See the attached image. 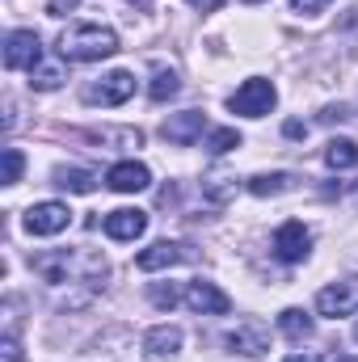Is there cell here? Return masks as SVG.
Here are the masks:
<instances>
[{"instance_id":"cell-26","label":"cell","mask_w":358,"mask_h":362,"mask_svg":"<svg viewBox=\"0 0 358 362\" xmlns=\"http://www.w3.org/2000/svg\"><path fill=\"white\" fill-rule=\"evenodd\" d=\"M178 291H173V286H169V291H165V286H152V303H156V308H178Z\"/></svg>"},{"instance_id":"cell-21","label":"cell","mask_w":358,"mask_h":362,"mask_svg":"<svg viewBox=\"0 0 358 362\" xmlns=\"http://www.w3.org/2000/svg\"><path fill=\"white\" fill-rule=\"evenodd\" d=\"M59 85H64V68L59 64H34L30 68V89L51 93V89H59Z\"/></svg>"},{"instance_id":"cell-35","label":"cell","mask_w":358,"mask_h":362,"mask_svg":"<svg viewBox=\"0 0 358 362\" xmlns=\"http://www.w3.org/2000/svg\"><path fill=\"white\" fill-rule=\"evenodd\" d=\"M245 4H262V0H245Z\"/></svg>"},{"instance_id":"cell-23","label":"cell","mask_w":358,"mask_h":362,"mask_svg":"<svg viewBox=\"0 0 358 362\" xmlns=\"http://www.w3.org/2000/svg\"><path fill=\"white\" fill-rule=\"evenodd\" d=\"M207 148H211L215 156H224V152L241 148V131H236V127H219V131H211V135H207Z\"/></svg>"},{"instance_id":"cell-17","label":"cell","mask_w":358,"mask_h":362,"mask_svg":"<svg viewBox=\"0 0 358 362\" xmlns=\"http://www.w3.org/2000/svg\"><path fill=\"white\" fill-rule=\"evenodd\" d=\"M287 189H295L291 173H258V177H249V194H258V198H274V194H287Z\"/></svg>"},{"instance_id":"cell-1","label":"cell","mask_w":358,"mask_h":362,"mask_svg":"<svg viewBox=\"0 0 358 362\" xmlns=\"http://www.w3.org/2000/svg\"><path fill=\"white\" fill-rule=\"evenodd\" d=\"M118 51V34L105 30V25H93V21H81V25H68L59 34V55L68 64H93V59H105Z\"/></svg>"},{"instance_id":"cell-2","label":"cell","mask_w":358,"mask_h":362,"mask_svg":"<svg viewBox=\"0 0 358 362\" xmlns=\"http://www.w3.org/2000/svg\"><path fill=\"white\" fill-rule=\"evenodd\" d=\"M274 101H278V89L270 81H262V76H253V81H245L241 89L228 97V110L241 114V118H262V114L274 110Z\"/></svg>"},{"instance_id":"cell-32","label":"cell","mask_w":358,"mask_h":362,"mask_svg":"<svg viewBox=\"0 0 358 362\" xmlns=\"http://www.w3.org/2000/svg\"><path fill=\"white\" fill-rule=\"evenodd\" d=\"M354 206H358V181H354Z\"/></svg>"},{"instance_id":"cell-19","label":"cell","mask_w":358,"mask_h":362,"mask_svg":"<svg viewBox=\"0 0 358 362\" xmlns=\"http://www.w3.org/2000/svg\"><path fill=\"white\" fill-rule=\"evenodd\" d=\"M278 329H282L291 341H304V337H312V316H308L304 308H287V312L278 316Z\"/></svg>"},{"instance_id":"cell-36","label":"cell","mask_w":358,"mask_h":362,"mask_svg":"<svg viewBox=\"0 0 358 362\" xmlns=\"http://www.w3.org/2000/svg\"><path fill=\"white\" fill-rule=\"evenodd\" d=\"M135 4H152V0H135Z\"/></svg>"},{"instance_id":"cell-33","label":"cell","mask_w":358,"mask_h":362,"mask_svg":"<svg viewBox=\"0 0 358 362\" xmlns=\"http://www.w3.org/2000/svg\"><path fill=\"white\" fill-rule=\"evenodd\" d=\"M354 341H358V320H354Z\"/></svg>"},{"instance_id":"cell-15","label":"cell","mask_w":358,"mask_h":362,"mask_svg":"<svg viewBox=\"0 0 358 362\" xmlns=\"http://www.w3.org/2000/svg\"><path fill=\"white\" fill-rule=\"evenodd\" d=\"M81 262H89V253H47V257H34V270L42 274L47 282H68V278H76V266Z\"/></svg>"},{"instance_id":"cell-28","label":"cell","mask_w":358,"mask_h":362,"mask_svg":"<svg viewBox=\"0 0 358 362\" xmlns=\"http://www.w3.org/2000/svg\"><path fill=\"white\" fill-rule=\"evenodd\" d=\"M0 350H4V358H0V362H17V358H21V350H17V341H13V337H4V341H0Z\"/></svg>"},{"instance_id":"cell-11","label":"cell","mask_w":358,"mask_h":362,"mask_svg":"<svg viewBox=\"0 0 358 362\" xmlns=\"http://www.w3.org/2000/svg\"><path fill=\"white\" fill-rule=\"evenodd\" d=\"M105 236L110 240H139L148 232V211H135V206H118L105 215Z\"/></svg>"},{"instance_id":"cell-25","label":"cell","mask_w":358,"mask_h":362,"mask_svg":"<svg viewBox=\"0 0 358 362\" xmlns=\"http://www.w3.org/2000/svg\"><path fill=\"white\" fill-rule=\"evenodd\" d=\"M291 8H295V13H304V17H316V13H325V8H329V0H291Z\"/></svg>"},{"instance_id":"cell-20","label":"cell","mask_w":358,"mask_h":362,"mask_svg":"<svg viewBox=\"0 0 358 362\" xmlns=\"http://www.w3.org/2000/svg\"><path fill=\"white\" fill-rule=\"evenodd\" d=\"M55 185L59 189H72V194H93L97 189V177L89 169H55Z\"/></svg>"},{"instance_id":"cell-14","label":"cell","mask_w":358,"mask_h":362,"mask_svg":"<svg viewBox=\"0 0 358 362\" xmlns=\"http://www.w3.org/2000/svg\"><path fill=\"white\" fill-rule=\"evenodd\" d=\"M178 350H181L178 325H156V329L144 333V354H148V362H169V358H178Z\"/></svg>"},{"instance_id":"cell-27","label":"cell","mask_w":358,"mask_h":362,"mask_svg":"<svg viewBox=\"0 0 358 362\" xmlns=\"http://www.w3.org/2000/svg\"><path fill=\"white\" fill-rule=\"evenodd\" d=\"M76 4H81V0H47V13H51V17H64V13H72Z\"/></svg>"},{"instance_id":"cell-5","label":"cell","mask_w":358,"mask_h":362,"mask_svg":"<svg viewBox=\"0 0 358 362\" xmlns=\"http://www.w3.org/2000/svg\"><path fill=\"white\" fill-rule=\"evenodd\" d=\"M34 64H42V42H38V34L34 30H13L8 38H4V68L8 72H30Z\"/></svg>"},{"instance_id":"cell-10","label":"cell","mask_w":358,"mask_h":362,"mask_svg":"<svg viewBox=\"0 0 358 362\" xmlns=\"http://www.w3.org/2000/svg\"><path fill=\"white\" fill-rule=\"evenodd\" d=\"M228 346H232V354L258 358V354H266L270 350V329L262 325V320H241V325L228 333Z\"/></svg>"},{"instance_id":"cell-30","label":"cell","mask_w":358,"mask_h":362,"mask_svg":"<svg viewBox=\"0 0 358 362\" xmlns=\"http://www.w3.org/2000/svg\"><path fill=\"white\" fill-rule=\"evenodd\" d=\"M185 4H194V8H202V13H215L224 0H185Z\"/></svg>"},{"instance_id":"cell-6","label":"cell","mask_w":358,"mask_h":362,"mask_svg":"<svg viewBox=\"0 0 358 362\" xmlns=\"http://www.w3.org/2000/svg\"><path fill=\"white\" fill-rule=\"evenodd\" d=\"M316 312L321 316H354L358 312V278H342V282H329L321 295H316Z\"/></svg>"},{"instance_id":"cell-7","label":"cell","mask_w":358,"mask_h":362,"mask_svg":"<svg viewBox=\"0 0 358 362\" xmlns=\"http://www.w3.org/2000/svg\"><path fill=\"white\" fill-rule=\"evenodd\" d=\"M181 262H194V249L181 245V240H156V245L139 249V257H135V266H139L144 274L169 270V266H181Z\"/></svg>"},{"instance_id":"cell-3","label":"cell","mask_w":358,"mask_h":362,"mask_svg":"<svg viewBox=\"0 0 358 362\" xmlns=\"http://www.w3.org/2000/svg\"><path fill=\"white\" fill-rule=\"evenodd\" d=\"M68 223H72L68 202H34V206L21 215V228H25L30 236H59Z\"/></svg>"},{"instance_id":"cell-9","label":"cell","mask_w":358,"mask_h":362,"mask_svg":"<svg viewBox=\"0 0 358 362\" xmlns=\"http://www.w3.org/2000/svg\"><path fill=\"white\" fill-rule=\"evenodd\" d=\"M308 249H312V232L299 223V219H291V223H282L278 232H274V253L282 257V262H304L308 257Z\"/></svg>"},{"instance_id":"cell-24","label":"cell","mask_w":358,"mask_h":362,"mask_svg":"<svg viewBox=\"0 0 358 362\" xmlns=\"http://www.w3.org/2000/svg\"><path fill=\"white\" fill-rule=\"evenodd\" d=\"M21 169H25V156L17 152V148H4V185H17L21 181Z\"/></svg>"},{"instance_id":"cell-18","label":"cell","mask_w":358,"mask_h":362,"mask_svg":"<svg viewBox=\"0 0 358 362\" xmlns=\"http://www.w3.org/2000/svg\"><path fill=\"white\" fill-rule=\"evenodd\" d=\"M325 165L329 169H354L358 165V144L354 139H329V148H325Z\"/></svg>"},{"instance_id":"cell-34","label":"cell","mask_w":358,"mask_h":362,"mask_svg":"<svg viewBox=\"0 0 358 362\" xmlns=\"http://www.w3.org/2000/svg\"><path fill=\"white\" fill-rule=\"evenodd\" d=\"M337 362H358V358H337Z\"/></svg>"},{"instance_id":"cell-22","label":"cell","mask_w":358,"mask_h":362,"mask_svg":"<svg viewBox=\"0 0 358 362\" xmlns=\"http://www.w3.org/2000/svg\"><path fill=\"white\" fill-rule=\"evenodd\" d=\"M178 72H169V68H156V76H152V85H148V93H152V101H169V97H178Z\"/></svg>"},{"instance_id":"cell-31","label":"cell","mask_w":358,"mask_h":362,"mask_svg":"<svg viewBox=\"0 0 358 362\" xmlns=\"http://www.w3.org/2000/svg\"><path fill=\"white\" fill-rule=\"evenodd\" d=\"M282 362H325L321 354H287Z\"/></svg>"},{"instance_id":"cell-8","label":"cell","mask_w":358,"mask_h":362,"mask_svg":"<svg viewBox=\"0 0 358 362\" xmlns=\"http://www.w3.org/2000/svg\"><path fill=\"white\" fill-rule=\"evenodd\" d=\"M131 93H135V76L131 72H110V76H101L97 85L85 89V101L89 105H122Z\"/></svg>"},{"instance_id":"cell-13","label":"cell","mask_w":358,"mask_h":362,"mask_svg":"<svg viewBox=\"0 0 358 362\" xmlns=\"http://www.w3.org/2000/svg\"><path fill=\"white\" fill-rule=\"evenodd\" d=\"M202 131H207V114H198V110L169 114V122H165V139H169V144H178V148L198 144V139H202Z\"/></svg>"},{"instance_id":"cell-4","label":"cell","mask_w":358,"mask_h":362,"mask_svg":"<svg viewBox=\"0 0 358 362\" xmlns=\"http://www.w3.org/2000/svg\"><path fill=\"white\" fill-rule=\"evenodd\" d=\"M181 303H185L190 312H198V316H224V312H232V299H228L215 282H202V278L185 282Z\"/></svg>"},{"instance_id":"cell-12","label":"cell","mask_w":358,"mask_h":362,"mask_svg":"<svg viewBox=\"0 0 358 362\" xmlns=\"http://www.w3.org/2000/svg\"><path fill=\"white\" fill-rule=\"evenodd\" d=\"M105 185L118 189V194H139V189L152 185V173H148V165H139V160H118V165H110Z\"/></svg>"},{"instance_id":"cell-29","label":"cell","mask_w":358,"mask_h":362,"mask_svg":"<svg viewBox=\"0 0 358 362\" xmlns=\"http://www.w3.org/2000/svg\"><path fill=\"white\" fill-rule=\"evenodd\" d=\"M282 131H287V139H304V135H308V127H304V122H287Z\"/></svg>"},{"instance_id":"cell-16","label":"cell","mask_w":358,"mask_h":362,"mask_svg":"<svg viewBox=\"0 0 358 362\" xmlns=\"http://www.w3.org/2000/svg\"><path fill=\"white\" fill-rule=\"evenodd\" d=\"M202 194H207L211 202H219V206H224V202L236 194V177H232L228 169H211V173L202 177Z\"/></svg>"}]
</instances>
